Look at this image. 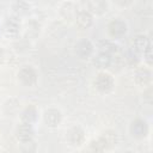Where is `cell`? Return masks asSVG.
Instances as JSON below:
<instances>
[{
  "instance_id": "obj_1",
  "label": "cell",
  "mask_w": 153,
  "mask_h": 153,
  "mask_svg": "<svg viewBox=\"0 0 153 153\" xmlns=\"http://www.w3.org/2000/svg\"><path fill=\"white\" fill-rule=\"evenodd\" d=\"M22 30H23L22 19L13 14L6 16L1 22V32L8 39H17L20 36Z\"/></svg>"
},
{
  "instance_id": "obj_2",
  "label": "cell",
  "mask_w": 153,
  "mask_h": 153,
  "mask_svg": "<svg viewBox=\"0 0 153 153\" xmlns=\"http://www.w3.org/2000/svg\"><path fill=\"white\" fill-rule=\"evenodd\" d=\"M93 86L99 93L108 94L115 87V78L108 71H99L93 80Z\"/></svg>"
},
{
  "instance_id": "obj_3",
  "label": "cell",
  "mask_w": 153,
  "mask_h": 153,
  "mask_svg": "<svg viewBox=\"0 0 153 153\" xmlns=\"http://www.w3.org/2000/svg\"><path fill=\"white\" fill-rule=\"evenodd\" d=\"M17 80L25 87H32L38 82V72L33 66L25 65L18 69Z\"/></svg>"
},
{
  "instance_id": "obj_4",
  "label": "cell",
  "mask_w": 153,
  "mask_h": 153,
  "mask_svg": "<svg viewBox=\"0 0 153 153\" xmlns=\"http://www.w3.org/2000/svg\"><path fill=\"white\" fill-rule=\"evenodd\" d=\"M129 134L136 140H143L149 134L148 122L141 117L134 118L129 123Z\"/></svg>"
},
{
  "instance_id": "obj_5",
  "label": "cell",
  "mask_w": 153,
  "mask_h": 153,
  "mask_svg": "<svg viewBox=\"0 0 153 153\" xmlns=\"http://www.w3.org/2000/svg\"><path fill=\"white\" fill-rule=\"evenodd\" d=\"M66 142L71 147H81L86 142V133L80 126H72L66 131Z\"/></svg>"
},
{
  "instance_id": "obj_6",
  "label": "cell",
  "mask_w": 153,
  "mask_h": 153,
  "mask_svg": "<svg viewBox=\"0 0 153 153\" xmlns=\"http://www.w3.org/2000/svg\"><path fill=\"white\" fill-rule=\"evenodd\" d=\"M108 35L112 39H120L123 38L128 32V24L126 20L121 18H114L111 19L106 25Z\"/></svg>"
},
{
  "instance_id": "obj_7",
  "label": "cell",
  "mask_w": 153,
  "mask_h": 153,
  "mask_svg": "<svg viewBox=\"0 0 153 153\" xmlns=\"http://www.w3.org/2000/svg\"><path fill=\"white\" fill-rule=\"evenodd\" d=\"M14 137L19 143H26L33 141L35 139V128L32 124L20 122L14 128Z\"/></svg>"
},
{
  "instance_id": "obj_8",
  "label": "cell",
  "mask_w": 153,
  "mask_h": 153,
  "mask_svg": "<svg viewBox=\"0 0 153 153\" xmlns=\"http://www.w3.org/2000/svg\"><path fill=\"white\" fill-rule=\"evenodd\" d=\"M74 54L80 60H87L91 59L94 54V45L93 43L87 38H80L74 44Z\"/></svg>"
},
{
  "instance_id": "obj_9",
  "label": "cell",
  "mask_w": 153,
  "mask_h": 153,
  "mask_svg": "<svg viewBox=\"0 0 153 153\" xmlns=\"http://www.w3.org/2000/svg\"><path fill=\"white\" fill-rule=\"evenodd\" d=\"M42 120H43V123L48 128L55 129L62 123L63 115H62L61 110L57 108H48L44 110V112L42 115Z\"/></svg>"
},
{
  "instance_id": "obj_10",
  "label": "cell",
  "mask_w": 153,
  "mask_h": 153,
  "mask_svg": "<svg viewBox=\"0 0 153 153\" xmlns=\"http://www.w3.org/2000/svg\"><path fill=\"white\" fill-rule=\"evenodd\" d=\"M134 82L139 87H148L152 82V71L148 66H136L134 71Z\"/></svg>"
},
{
  "instance_id": "obj_11",
  "label": "cell",
  "mask_w": 153,
  "mask_h": 153,
  "mask_svg": "<svg viewBox=\"0 0 153 153\" xmlns=\"http://www.w3.org/2000/svg\"><path fill=\"white\" fill-rule=\"evenodd\" d=\"M39 118V110L35 104H27L26 106L23 108V110L19 114V120L20 122L29 123L35 126L38 122Z\"/></svg>"
},
{
  "instance_id": "obj_12",
  "label": "cell",
  "mask_w": 153,
  "mask_h": 153,
  "mask_svg": "<svg viewBox=\"0 0 153 153\" xmlns=\"http://www.w3.org/2000/svg\"><path fill=\"white\" fill-rule=\"evenodd\" d=\"M25 38L27 39H36L42 31V23L37 18H30L23 26Z\"/></svg>"
},
{
  "instance_id": "obj_13",
  "label": "cell",
  "mask_w": 153,
  "mask_h": 153,
  "mask_svg": "<svg viewBox=\"0 0 153 153\" xmlns=\"http://www.w3.org/2000/svg\"><path fill=\"white\" fill-rule=\"evenodd\" d=\"M59 14L67 23L74 22V18L76 16V5H75V2L63 1L59 7Z\"/></svg>"
},
{
  "instance_id": "obj_14",
  "label": "cell",
  "mask_w": 153,
  "mask_h": 153,
  "mask_svg": "<svg viewBox=\"0 0 153 153\" xmlns=\"http://www.w3.org/2000/svg\"><path fill=\"white\" fill-rule=\"evenodd\" d=\"M74 23L80 29H90L93 25V14L90 10H78Z\"/></svg>"
},
{
  "instance_id": "obj_15",
  "label": "cell",
  "mask_w": 153,
  "mask_h": 153,
  "mask_svg": "<svg viewBox=\"0 0 153 153\" xmlns=\"http://www.w3.org/2000/svg\"><path fill=\"white\" fill-rule=\"evenodd\" d=\"M91 59H92V63L96 68H98L99 71H106L111 67L114 56L98 51L97 54H93Z\"/></svg>"
},
{
  "instance_id": "obj_16",
  "label": "cell",
  "mask_w": 153,
  "mask_h": 153,
  "mask_svg": "<svg viewBox=\"0 0 153 153\" xmlns=\"http://www.w3.org/2000/svg\"><path fill=\"white\" fill-rule=\"evenodd\" d=\"M97 49L100 53H105L108 55L115 56L117 55V53L120 51V45L115 42V39L112 38H103L98 42L97 44Z\"/></svg>"
},
{
  "instance_id": "obj_17",
  "label": "cell",
  "mask_w": 153,
  "mask_h": 153,
  "mask_svg": "<svg viewBox=\"0 0 153 153\" xmlns=\"http://www.w3.org/2000/svg\"><path fill=\"white\" fill-rule=\"evenodd\" d=\"M12 14L18 18H25L31 13V6L25 0H14L11 5Z\"/></svg>"
},
{
  "instance_id": "obj_18",
  "label": "cell",
  "mask_w": 153,
  "mask_h": 153,
  "mask_svg": "<svg viewBox=\"0 0 153 153\" xmlns=\"http://www.w3.org/2000/svg\"><path fill=\"white\" fill-rule=\"evenodd\" d=\"M140 55H142L147 49L152 48L151 38L145 33H137L133 38V45H131Z\"/></svg>"
},
{
  "instance_id": "obj_19",
  "label": "cell",
  "mask_w": 153,
  "mask_h": 153,
  "mask_svg": "<svg viewBox=\"0 0 153 153\" xmlns=\"http://www.w3.org/2000/svg\"><path fill=\"white\" fill-rule=\"evenodd\" d=\"M98 139L102 141V143L105 147V151L114 148L117 142H118V137H117V133L112 129H106L104 131H102L98 136Z\"/></svg>"
},
{
  "instance_id": "obj_20",
  "label": "cell",
  "mask_w": 153,
  "mask_h": 153,
  "mask_svg": "<svg viewBox=\"0 0 153 153\" xmlns=\"http://www.w3.org/2000/svg\"><path fill=\"white\" fill-rule=\"evenodd\" d=\"M90 10L94 16H103L109 10V1L108 0H88Z\"/></svg>"
},
{
  "instance_id": "obj_21",
  "label": "cell",
  "mask_w": 153,
  "mask_h": 153,
  "mask_svg": "<svg viewBox=\"0 0 153 153\" xmlns=\"http://www.w3.org/2000/svg\"><path fill=\"white\" fill-rule=\"evenodd\" d=\"M141 55L133 48V47H130V49L127 51V54H126V61H127V63L129 65V66H131V67H136V66H139V63H140V61H141V57H140Z\"/></svg>"
},
{
  "instance_id": "obj_22",
  "label": "cell",
  "mask_w": 153,
  "mask_h": 153,
  "mask_svg": "<svg viewBox=\"0 0 153 153\" xmlns=\"http://www.w3.org/2000/svg\"><path fill=\"white\" fill-rule=\"evenodd\" d=\"M87 151L88 152H104L105 151V147L104 145L102 143V141L96 137V139H92L88 145H87Z\"/></svg>"
},
{
  "instance_id": "obj_23",
  "label": "cell",
  "mask_w": 153,
  "mask_h": 153,
  "mask_svg": "<svg viewBox=\"0 0 153 153\" xmlns=\"http://www.w3.org/2000/svg\"><path fill=\"white\" fill-rule=\"evenodd\" d=\"M141 56H143V61L146 62V65L148 66V67H151L152 66V63H153V54H152V48H149V49H147Z\"/></svg>"
},
{
  "instance_id": "obj_24",
  "label": "cell",
  "mask_w": 153,
  "mask_h": 153,
  "mask_svg": "<svg viewBox=\"0 0 153 153\" xmlns=\"http://www.w3.org/2000/svg\"><path fill=\"white\" fill-rule=\"evenodd\" d=\"M114 1L116 2L117 6H120L122 8H126V7H129L133 4L134 0H114Z\"/></svg>"
},
{
  "instance_id": "obj_25",
  "label": "cell",
  "mask_w": 153,
  "mask_h": 153,
  "mask_svg": "<svg viewBox=\"0 0 153 153\" xmlns=\"http://www.w3.org/2000/svg\"><path fill=\"white\" fill-rule=\"evenodd\" d=\"M57 1H59V0H43V2L47 4V5H49V6H54V5H56Z\"/></svg>"
},
{
  "instance_id": "obj_26",
  "label": "cell",
  "mask_w": 153,
  "mask_h": 153,
  "mask_svg": "<svg viewBox=\"0 0 153 153\" xmlns=\"http://www.w3.org/2000/svg\"><path fill=\"white\" fill-rule=\"evenodd\" d=\"M4 56H5V51H4V49H2V47L0 45V62L4 60Z\"/></svg>"
},
{
  "instance_id": "obj_27",
  "label": "cell",
  "mask_w": 153,
  "mask_h": 153,
  "mask_svg": "<svg viewBox=\"0 0 153 153\" xmlns=\"http://www.w3.org/2000/svg\"><path fill=\"white\" fill-rule=\"evenodd\" d=\"M2 35V32H1V22H0V36Z\"/></svg>"
},
{
  "instance_id": "obj_28",
  "label": "cell",
  "mask_w": 153,
  "mask_h": 153,
  "mask_svg": "<svg viewBox=\"0 0 153 153\" xmlns=\"http://www.w3.org/2000/svg\"><path fill=\"white\" fill-rule=\"evenodd\" d=\"M0 145H1V140H0Z\"/></svg>"
}]
</instances>
